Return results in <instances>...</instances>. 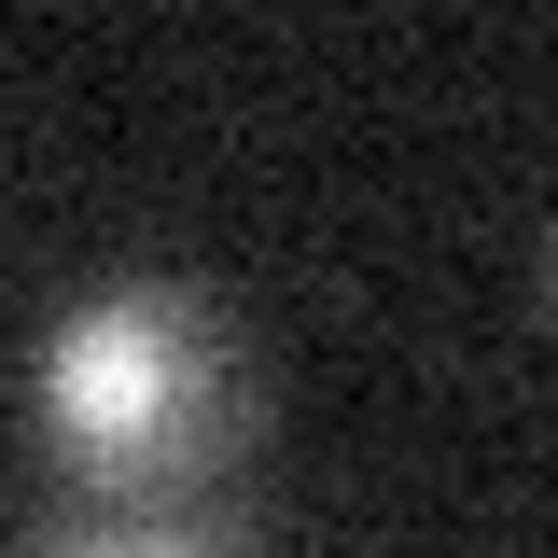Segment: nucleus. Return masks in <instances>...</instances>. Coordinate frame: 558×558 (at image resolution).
<instances>
[{
	"mask_svg": "<svg viewBox=\"0 0 558 558\" xmlns=\"http://www.w3.org/2000/svg\"><path fill=\"white\" fill-rule=\"evenodd\" d=\"M28 418L84 488H196L252 433V363L223 336V307L182 279H98L84 307L43 322Z\"/></svg>",
	"mask_w": 558,
	"mask_h": 558,
	"instance_id": "1",
	"label": "nucleus"
},
{
	"mask_svg": "<svg viewBox=\"0 0 558 558\" xmlns=\"http://www.w3.org/2000/svg\"><path fill=\"white\" fill-rule=\"evenodd\" d=\"M28 558H252L238 517H209L196 488H84L70 517L28 531Z\"/></svg>",
	"mask_w": 558,
	"mask_h": 558,
	"instance_id": "2",
	"label": "nucleus"
}]
</instances>
